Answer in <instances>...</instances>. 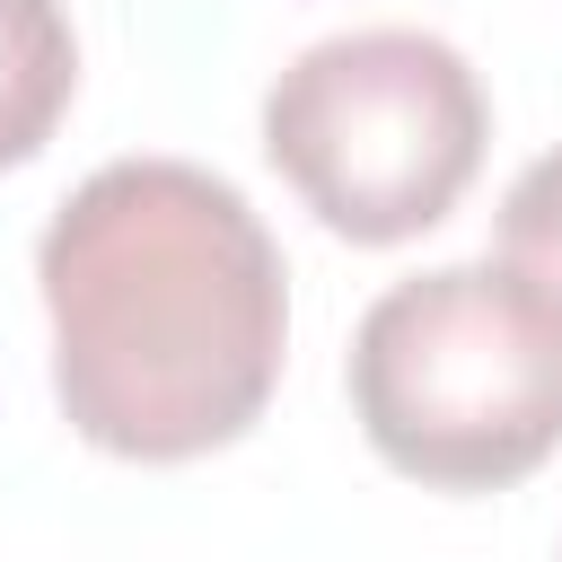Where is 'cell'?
<instances>
[{
  "mask_svg": "<svg viewBox=\"0 0 562 562\" xmlns=\"http://www.w3.org/2000/svg\"><path fill=\"white\" fill-rule=\"evenodd\" d=\"M53 395L105 457L176 465L228 448L281 378L290 290L246 193L193 158L97 167L35 246Z\"/></svg>",
  "mask_w": 562,
  "mask_h": 562,
  "instance_id": "cell-1",
  "label": "cell"
},
{
  "mask_svg": "<svg viewBox=\"0 0 562 562\" xmlns=\"http://www.w3.org/2000/svg\"><path fill=\"white\" fill-rule=\"evenodd\" d=\"M369 448L430 492H501L562 448V307L509 263L395 281L351 334Z\"/></svg>",
  "mask_w": 562,
  "mask_h": 562,
  "instance_id": "cell-2",
  "label": "cell"
},
{
  "mask_svg": "<svg viewBox=\"0 0 562 562\" xmlns=\"http://www.w3.org/2000/svg\"><path fill=\"white\" fill-rule=\"evenodd\" d=\"M483 79L422 26H351L307 44L263 97V149L299 202L351 237L395 246L457 211L483 167Z\"/></svg>",
  "mask_w": 562,
  "mask_h": 562,
  "instance_id": "cell-3",
  "label": "cell"
},
{
  "mask_svg": "<svg viewBox=\"0 0 562 562\" xmlns=\"http://www.w3.org/2000/svg\"><path fill=\"white\" fill-rule=\"evenodd\" d=\"M79 88V44L61 0H0V167L35 158Z\"/></svg>",
  "mask_w": 562,
  "mask_h": 562,
  "instance_id": "cell-4",
  "label": "cell"
},
{
  "mask_svg": "<svg viewBox=\"0 0 562 562\" xmlns=\"http://www.w3.org/2000/svg\"><path fill=\"white\" fill-rule=\"evenodd\" d=\"M501 263L562 307V149H544L501 202Z\"/></svg>",
  "mask_w": 562,
  "mask_h": 562,
  "instance_id": "cell-5",
  "label": "cell"
}]
</instances>
